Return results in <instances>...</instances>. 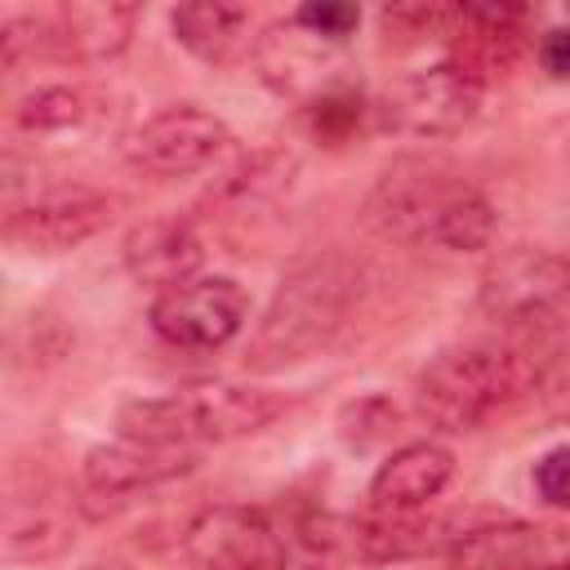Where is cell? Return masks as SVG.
<instances>
[{
  "mask_svg": "<svg viewBox=\"0 0 570 570\" xmlns=\"http://www.w3.org/2000/svg\"><path fill=\"white\" fill-rule=\"evenodd\" d=\"M365 223L396 245L432 254H476L490 249L499 214L490 196L463 174L405 156L379 174L365 196Z\"/></svg>",
  "mask_w": 570,
  "mask_h": 570,
  "instance_id": "1",
  "label": "cell"
},
{
  "mask_svg": "<svg viewBox=\"0 0 570 570\" xmlns=\"http://www.w3.org/2000/svg\"><path fill=\"white\" fill-rule=\"evenodd\" d=\"M361 285H365L361 263L343 249H321L298 258L276 281L267 307L258 312L245 343V365L272 374L321 356L352 321L361 303Z\"/></svg>",
  "mask_w": 570,
  "mask_h": 570,
  "instance_id": "2",
  "label": "cell"
},
{
  "mask_svg": "<svg viewBox=\"0 0 570 570\" xmlns=\"http://www.w3.org/2000/svg\"><path fill=\"white\" fill-rule=\"evenodd\" d=\"M285 401L267 387L249 383H200L178 387L165 396H134L116 410V428L129 441L165 445V450H191V445H218L263 432Z\"/></svg>",
  "mask_w": 570,
  "mask_h": 570,
  "instance_id": "3",
  "label": "cell"
},
{
  "mask_svg": "<svg viewBox=\"0 0 570 570\" xmlns=\"http://www.w3.org/2000/svg\"><path fill=\"white\" fill-rule=\"evenodd\" d=\"M508 405H517L512 347H490V343L445 347L423 365L414 383V410L441 436L476 432Z\"/></svg>",
  "mask_w": 570,
  "mask_h": 570,
  "instance_id": "4",
  "label": "cell"
},
{
  "mask_svg": "<svg viewBox=\"0 0 570 570\" xmlns=\"http://www.w3.org/2000/svg\"><path fill=\"white\" fill-rule=\"evenodd\" d=\"M134 27H138V9L116 0H80V4H58L49 13H13L0 27L4 71H18L27 58L107 62L129 49Z\"/></svg>",
  "mask_w": 570,
  "mask_h": 570,
  "instance_id": "5",
  "label": "cell"
},
{
  "mask_svg": "<svg viewBox=\"0 0 570 570\" xmlns=\"http://www.w3.org/2000/svg\"><path fill=\"white\" fill-rule=\"evenodd\" d=\"M178 548L196 570H285L289 566V534L276 512L254 503H209L196 508L183 530Z\"/></svg>",
  "mask_w": 570,
  "mask_h": 570,
  "instance_id": "6",
  "label": "cell"
},
{
  "mask_svg": "<svg viewBox=\"0 0 570 570\" xmlns=\"http://www.w3.org/2000/svg\"><path fill=\"white\" fill-rule=\"evenodd\" d=\"M485 85H476L463 67H454L450 58L405 71L396 76L379 102H374V120L401 138H450L459 129H468L481 111Z\"/></svg>",
  "mask_w": 570,
  "mask_h": 570,
  "instance_id": "7",
  "label": "cell"
},
{
  "mask_svg": "<svg viewBox=\"0 0 570 570\" xmlns=\"http://www.w3.org/2000/svg\"><path fill=\"white\" fill-rule=\"evenodd\" d=\"M512 525L508 512L494 508H450V512H374L370 521H356L347 530V543L365 561H414L436 552H468L476 539Z\"/></svg>",
  "mask_w": 570,
  "mask_h": 570,
  "instance_id": "8",
  "label": "cell"
},
{
  "mask_svg": "<svg viewBox=\"0 0 570 570\" xmlns=\"http://www.w3.org/2000/svg\"><path fill=\"white\" fill-rule=\"evenodd\" d=\"M116 209L120 200L102 187L45 183V187H31L22 200L4 205V236L27 254H67L94 240L116 218Z\"/></svg>",
  "mask_w": 570,
  "mask_h": 570,
  "instance_id": "9",
  "label": "cell"
},
{
  "mask_svg": "<svg viewBox=\"0 0 570 570\" xmlns=\"http://www.w3.org/2000/svg\"><path fill=\"white\" fill-rule=\"evenodd\" d=\"M196 468L191 450H165V445H142V441H111V445H94L80 459V476H76V494L89 521L116 517L120 508L138 503L142 494L187 476Z\"/></svg>",
  "mask_w": 570,
  "mask_h": 570,
  "instance_id": "10",
  "label": "cell"
},
{
  "mask_svg": "<svg viewBox=\"0 0 570 570\" xmlns=\"http://www.w3.org/2000/svg\"><path fill=\"white\" fill-rule=\"evenodd\" d=\"M227 142H232V129L223 116H214L196 102H174V107L142 116L125 134L120 151L138 174L187 178V174H200L205 165H214L227 151Z\"/></svg>",
  "mask_w": 570,
  "mask_h": 570,
  "instance_id": "11",
  "label": "cell"
},
{
  "mask_svg": "<svg viewBox=\"0 0 570 570\" xmlns=\"http://www.w3.org/2000/svg\"><path fill=\"white\" fill-rule=\"evenodd\" d=\"M147 321L151 334L178 352H218L245 330L249 298L232 276H196L156 294Z\"/></svg>",
  "mask_w": 570,
  "mask_h": 570,
  "instance_id": "12",
  "label": "cell"
},
{
  "mask_svg": "<svg viewBox=\"0 0 570 570\" xmlns=\"http://www.w3.org/2000/svg\"><path fill=\"white\" fill-rule=\"evenodd\" d=\"M481 312L521 334L552 330L570 312L566 254H548V249L503 254L481 281Z\"/></svg>",
  "mask_w": 570,
  "mask_h": 570,
  "instance_id": "13",
  "label": "cell"
},
{
  "mask_svg": "<svg viewBox=\"0 0 570 570\" xmlns=\"http://www.w3.org/2000/svg\"><path fill=\"white\" fill-rule=\"evenodd\" d=\"M80 521L89 517L76 490H58L49 481L13 485L4 499V517H0L4 561H53L58 552L76 543Z\"/></svg>",
  "mask_w": 570,
  "mask_h": 570,
  "instance_id": "14",
  "label": "cell"
},
{
  "mask_svg": "<svg viewBox=\"0 0 570 570\" xmlns=\"http://www.w3.org/2000/svg\"><path fill=\"white\" fill-rule=\"evenodd\" d=\"M338 49L343 45H330L321 40L316 31H307L294 13L285 22H272L258 45H254V62L263 71V80L276 89V94H289L298 98L303 107L312 98H321L325 89L343 85L338 76Z\"/></svg>",
  "mask_w": 570,
  "mask_h": 570,
  "instance_id": "15",
  "label": "cell"
},
{
  "mask_svg": "<svg viewBox=\"0 0 570 570\" xmlns=\"http://www.w3.org/2000/svg\"><path fill=\"white\" fill-rule=\"evenodd\" d=\"M120 263H125V272L138 285L165 294V289L200 276L205 240H200V232H196L191 218H183V214H156V218H142L138 227L125 232Z\"/></svg>",
  "mask_w": 570,
  "mask_h": 570,
  "instance_id": "16",
  "label": "cell"
},
{
  "mask_svg": "<svg viewBox=\"0 0 570 570\" xmlns=\"http://www.w3.org/2000/svg\"><path fill=\"white\" fill-rule=\"evenodd\" d=\"M525 45H534L530 9H503V4L459 9L454 31H450V62L463 67L476 85H490L494 76L521 62Z\"/></svg>",
  "mask_w": 570,
  "mask_h": 570,
  "instance_id": "17",
  "label": "cell"
},
{
  "mask_svg": "<svg viewBox=\"0 0 570 570\" xmlns=\"http://www.w3.org/2000/svg\"><path fill=\"white\" fill-rule=\"evenodd\" d=\"M454 476V450L441 441H405L396 445L370 476V503L374 512H419Z\"/></svg>",
  "mask_w": 570,
  "mask_h": 570,
  "instance_id": "18",
  "label": "cell"
},
{
  "mask_svg": "<svg viewBox=\"0 0 570 570\" xmlns=\"http://www.w3.org/2000/svg\"><path fill=\"white\" fill-rule=\"evenodd\" d=\"M517 356V405L539 423H570V338L552 330L525 334Z\"/></svg>",
  "mask_w": 570,
  "mask_h": 570,
  "instance_id": "19",
  "label": "cell"
},
{
  "mask_svg": "<svg viewBox=\"0 0 570 570\" xmlns=\"http://www.w3.org/2000/svg\"><path fill=\"white\" fill-rule=\"evenodd\" d=\"M169 31L205 67H227V62H236L240 53H249L258 45L249 36L254 31L249 9H240V4H214V0L178 4L169 13Z\"/></svg>",
  "mask_w": 570,
  "mask_h": 570,
  "instance_id": "20",
  "label": "cell"
},
{
  "mask_svg": "<svg viewBox=\"0 0 570 570\" xmlns=\"http://www.w3.org/2000/svg\"><path fill=\"white\" fill-rule=\"evenodd\" d=\"M289 183H294V156H285L276 147H263V151L240 156L218 178V187L209 191V205H218L232 218H249V214L276 205L289 191Z\"/></svg>",
  "mask_w": 570,
  "mask_h": 570,
  "instance_id": "21",
  "label": "cell"
},
{
  "mask_svg": "<svg viewBox=\"0 0 570 570\" xmlns=\"http://www.w3.org/2000/svg\"><path fill=\"white\" fill-rule=\"evenodd\" d=\"M94 116H98V98L89 89H80V85H36L13 107V125L27 129V134L85 129Z\"/></svg>",
  "mask_w": 570,
  "mask_h": 570,
  "instance_id": "22",
  "label": "cell"
},
{
  "mask_svg": "<svg viewBox=\"0 0 570 570\" xmlns=\"http://www.w3.org/2000/svg\"><path fill=\"white\" fill-rule=\"evenodd\" d=\"M303 111H307V125H312L316 138H325V142H343L352 129H361L365 116H374V102H365V94H361L356 85L343 80V85L325 89L321 98H312Z\"/></svg>",
  "mask_w": 570,
  "mask_h": 570,
  "instance_id": "23",
  "label": "cell"
},
{
  "mask_svg": "<svg viewBox=\"0 0 570 570\" xmlns=\"http://www.w3.org/2000/svg\"><path fill=\"white\" fill-rule=\"evenodd\" d=\"M459 9L450 4H387L379 13L383 36H401V40H450Z\"/></svg>",
  "mask_w": 570,
  "mask_h": 570,
  "instance_id": "24",
  "label": "cell"
},
{
  "mask_svg": "<svg viewBox=\"0 0 570 570\" xmlns=\"http://www.w3.org/2000/svg\"><path fill=\"white\" fill-rule=\"evenodd\" d=\"M387 428H396V405L387 396H361V401L343 405V414H338V436L352 450H365L370 441L387 436Z\"/></svg>",
  "mask_w": 570,
  "mask_h": 570,
  "instance_id": "25",
  "label": "cell"
},
{
  "mask_svg": "<svg viewBox=\"0 0 570 570\" xmlns=\"http://www.w3.org/2000/svg\"><path fill=\"white\" fill-rule=\"evenodd\" d=\"M294 18H298L307 31H316L321 40H330V45H347V36L361 27V9H356V4H343V0L303 4V9H294Z\"/></svg>",
  "mask_w": 570,
  "mask_h": 570,
  "instance_id": "26",
  "label": "cell"
},
{
  "mask_svg": "<svg viewBox=\"0 0 570 570\" xmlns=\"http://www.w3.org/2000/svg\"><path fill=\"white\" fill-rule=\"evenodd\" d=\"M530 485H534V494H539L548 508H570V445L543 450V454L534 459Z\"/></svg>",
  "mask_w": 570,
  "mask_h": 570,
  "instance_id": "27",
  "label": "cell"
},
{
  "mask_svg": "<svg viewBox=\"0 0 570 570\" xmlns=\"http://www.w3.org/2000/svg\"><path fill=\"white\" fill-rule=\"evenodd\" d=\"M521 525H503L494 530V548H499V561L494 570H570V557H552V552H539V548H525L517 543Z\"/></svg>",
  "mask_w": 570,
  "mask_h": 570,
  "instance_id": "28",
  "label": "cell"
},
{
  "mask_svg": "<svg viewBox=\"0 0 570 570\" xmlns=\"http://www.w3.org/2000/svg\"><path fill=\"white\" fill-rule=\"evenodd\" d=\"M534 58H539V71L548 80L570 85V27H548L534 40Z\"/></svg>",
  "mask_w": 570,
  "mask_h": 570,
  "instance_id": "29",
  "label": "cell"
},
{
  "mask_svg": "<svg viewBox=\"0 0 570 570\" xmlns=\"http://www.w3.org/2000/svg\"><path fill=\"white\" fill-rule=\"evenodd\" d=\"M566 294H570V254H566Z\"/></svg>",
  "mask_w": 570,
  "mask_h": 570,
  "instance_id": "30",
  "label": "cell"
},
{
  "mask_svg": "<svg viewBox=\"0 0 570 570\" xmlns=\"http://www.w3.org/2000/svg\"><path fill=\"white\" fill-rule=\"evenodd\" d=\"M303 570H330V566H316V561H312V566H303Z\"/></svg>",
  "mask_w": 570,
  "mask_h": 570,
  "instance_id": "31",
  "label": "cell"
}]
</instances>
